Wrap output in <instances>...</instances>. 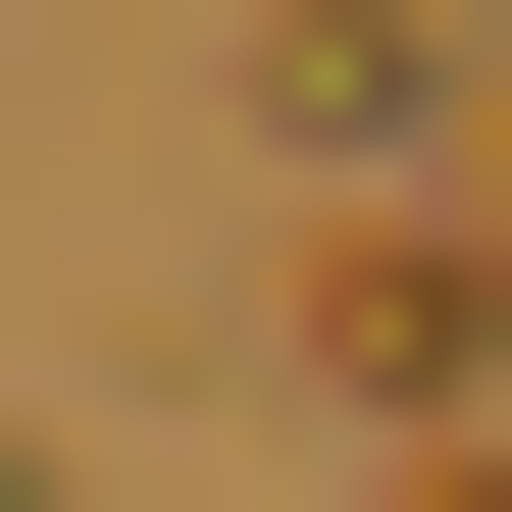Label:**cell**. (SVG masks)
Here are the masks:
<instances>
[{
  "label": "cell",
  "instance_id": "obj_1",
  "mask_svg": "<svg viewBox=\"0 0 512 512\" xmlns=\"http://www.w3.org/2000/svg\"><path fill=\"white\" fill-rule=\"evenodd\" d=\"M256 359H308V410H461V359H512V154L359 205V256H256Z\"/></svg>",
  "mask_w": 512,
  "mask_h": 512
}]
</instances>
